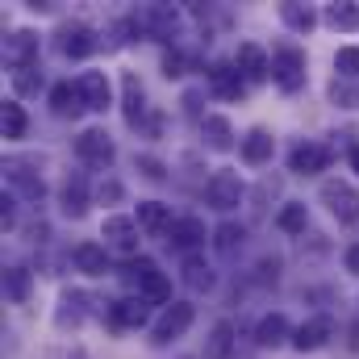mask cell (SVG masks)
Wrapping results in <instances>:
<instances>
[{"label": "cell", "mask_w": 359, "mask_h": 359, "mask_svg": "<svg viewBox=\"0 0 359 359\" xmlns=\"http://www.w3.org/2000/svg\"><path fill=\"white\" fill-rule=\"evenodd\" d=\"M126 280L130 284H138V297L147 301V305H172V280L159 271L155 259H147V255H138V259H130L126 264Z\"/></svg>", "instance_id": "1"}, {"label": "cell", "mask_w": 359, "mask_h": 359, "mask_svg": "<svg viewBox=\"0 0 359 359\" xmlns=\"http://www.w3.org/2000/svg\"><path fill=\"white\" fill-rule=\"evenodd\" d=\"M271 80L288 96L305 88V50L301 46H276L271 50Z\"/></svg>", "instance_id": "2"}, {"label": "cell", "mask_w": 359, "mask_h": 359, "mask_svg": "<svg viewBox=\"0 0 359 359\" xmlns=\"http://www.w3.org/2000/svg\"><path fill=\"white\" fill-rule=\"evenodd\" d=\"M243 196H247V184H243L238 172H230V168H217V172L209 176V184H205V201H209V209H217V213L238 209Z\"/></svg>", "instance_id": "3"}, {"label": "cell", "mask_w": 359, "mask_h": 359, "mask_svg": "<svg viewBox=\"0 0 359 359\" xmlns=\"http://www.w3.org/2000/svg\"><path fill=\"white\" fill-rule=\"evenodd\" d=\"M192 318H196L192 301H172V305L155 318V326H151V343H155V347H168V343L184 339V330L192 326Z\"/></svg>", "instance_id": "4"}, {"label": "cell", "mask_w": 359, "mask_h": 359, "mask_svg": "<svg viewBox=\"0 0 359 359\" xmlns=\"http://www.w3.org/2000/svg\"><path fill=\"white\" fill-rule=\"evenodd\" d=\"M134 21H138L142 34H155L163 42H176L180 25H184V13H180L176 4H147V8L134 13Z\"/></svg>", "instance_id": "5"}, {"label": "cell", "mask_w": 359, "mask_h": 359, "mask_svg": "<svg viewBox=\"0 0 359 359\" xmlns=\"http://www.w3.org/2000/svg\"><path fill=\"white\" fill-rule=\"evenodd\" d=\"M322 205L330 209V217H339V226L359 222V188H351L347 180H326L322 184Z\"/></svg>", "instance_id": "6"}, {"label": "cell", "mask_w": 359, "mask_h": 359, "mask_svg": "<svg viewBox=\"0 0 359 359\" xmlns=\"http://www.w3.org/2000/svg\"><path fill=\"white\" fill-rule=\"evenodd\" d=\"M76 155H80L88 168H96V172H109V168L117 163V147H113V138H109L104 130H96V126L76 138Z\"/></svg>", "instance_id": "7"}, {"label": "cell", "mask_w": 359, "mask_h": 359, "mask_svg": "<svg viewBox=\"0 0 359 359\" xmlns=\"http://www.w3.org/2000/svg\"><path fill=\"white\" fill-rule=\"evenodd\" d=\"M4 188H8L13 196L29 201V205H38V201L46 196V180L38 176L29 163H21V159H8V163H4Z\"/></svg>", "instance_id": "8"}, {"label": "cell", "mask_w": 359, "mask_h": 359, "mask_svg": "<svg viewBox=\"0 0 359 359\" xmlns=\"http://www.w3.org/2000/svg\"><path fill=\"white\" fill-rule=\"evenodd\" d=\"M339 334V326H334V318L330 313H313V318H305L301 326H297V334H292V347L305 355V351H322L330 339Z\"/></svg>", "instance_id": "9"}, {"label": "cell", "mask_w": 359, "mask_h": 359, "mask_svg": "<svg viewBox=\"0 0 359 359\" xmlns=\"http://www.w3.org/2000/svg\"><path fill=\"white\" fill-rule=\"evenodd\" d=\"M330 159H334V151H330L326 142H297V147L288 151V172H297V176H318V172L330 168Z\"/></svg>", "instance_id": "10"}, {"label": "cell", "mask_w": 359, "mask_h": 359, "mask_svg": "<svg viewBox=\"0 0 359 359\" xmlns=\"http://www.w3.org/2000/svg\"><path fill=\"white\" fill-rule=\"evenodd\" d=\"M38 34L34 29H13L8 38H4V63L13 67V72H25V67H38Z\"/></svg>", "instance_id": "11"}, {"label": "cell", "mask_w": 359, "mask_h": 359, "mask_svg": "<svg viewBox=\"0 0 359 359\" xmlns=\"http://www.w3.org/2000/svg\"><path fill=\"white\" fill-rule=\"evenodd\" d=\"M234 67L243 72L247 84H264V80H271V55L259 46V42H238V50H234Z\"/></svg>", "instance_id": "12"}, {"label": "cell", "mask_w": 359, "mask_h": 359, "mask_svg": "<svg viewBox=\"0 0 359 359\" xmlns=\"http://www.w3.org/2000/svg\"><path fill=\"white\" fill-rule=\"evenodd\" d=\"M96 50V29L84 21H63L59 25V55L63 59H88Z\"/></svg>", "instance_id": "13"}, {"label": "cell", "mask_w": 359, "mask_h": 359, "mask_svg": "<svg viewBox=\"0 0 359 359\" xmlns=\"http://www.w3.org/2000/svg\"><path fill=\"white\" fill-rule=\"evenodd\" d=\"M88 176L84 172H67L63 184H59V209H63V217H72V222H80L84 213H88Z\"/></svg>", "instance_id": "14"}, {"label": "cell", "mask_w": 359, "mask_h": 359, "mask_svg": "<svg viewBox=\"0 0 359 359\" xmlns=\"http://www.w3.org/2000/svg\"><path fill=\"white\" fill-rule=\"evenodd\" d=\"M88 305H92L88 292L63 288V292H59V305H55V326H59V330H76V326L88 318Z\"/></svg>", "instance_id": "15"}, {"label": "cell", "mask_w": 359, "mask_h": 359, "mask_svg": "<svg viewBox=\"0 0 359 359\" xmlns=\"http://www.w3.org/2000/svg\"><path fill=\"white\" fill-rule=\"evenodd\" d=\"M76 88L84 96V109H88V113H104V109L113 104V88H109V76H104V72H80Z\"/></svg>", "instance_id": "16"}, {"label": "cell", "mask_w": 359, "mask_h": 359, "mask_svg": "<svg viewBox=\"0 0 359 359\" xmlns=\"http://www.w3.org/2000/svg\"><path fill=\"white\" fill-rule=\"evenodd\" d=\"M147 318H151V305L142 297H121L109 305V322L117 330H138V326H147Z\"/></svg>", "instance_id": "17"}, {"label": "cell", "mask_w": 359, "mask_h": 359, "mask_svg": "<svg viewBox=\"0 0 359 359\" xmlns=\"http://www.w3.org/2000/svg\"><path fill=\"white\" fill-rule=\"evenodd\" d=\"M121 113H126V126L130 130H138L147 121V88L138 84L134 72H126V80H121Z\"/></svg>", "instance_id": "18"}, {"label": "cell", "mask_w": 359, "mask_h": 359, "mask_svg": "<svg viewBox=\"0 0 359 359\" xmlns=\"http://www.w3.org/2000/svg\"><path fill=\"white\" fill-rule=\"evenodd\" d=\"M292 334H297V326L284 318V313H264L259 318V326H255V347H284V343H292Z\"/></svg>", "instance_id": "19"}, {"label": "cell", "mask_w": 359, "mask_h": 359, "mask_svg": "<svg viewBox=\"0 0 359 359\" xmlns=\"http://www.w3.org/2000/svg\"><path fill=\"white\" fill-rule=\"evenodd\" d=\"M238 151H243V163H251V168H264V163H271L276 138H271L264 126H255V130H247V134L238 138Z\"/></svg>", "instance_id": "20"}, {"label": "cell", "mask_w": 359, "mask_h": 359, "mask_svg": "<svg viewBox=\"0 0 359 359\" xmlns=\"http://www.w3.org/2000/svg\"><path fill=\"white\" fill-rule=\"evenodd\" d=\"M100 234H104V238L117 247V255H134V251H138V243H134V234H138V222H134V217H121V213H113V217H104Z\"/></svg>", "instance_id": "21"}, {"label": "cell", "mask_w": 359, "mask_h": 359, "mask_svg": "<svg viewBox=\"0 0 359 359\" xmlns=\"http://www.w3.org/2000/svg\"><path fill=\"white\" fill-rule=\"evenodd\" d=\"M134 222H138L151 238H159V234H168V230H172V209H168L163 201H138Z\"/></svg>", "instance_id": "22"}, {"label": "cell", "mask_w": 359, "mask_h": 359, "mask_svg": "<svg viewBox=\"0 0 359 359\" xmlns=\"http://www.w3.org/2000/svg\"><path fill=\"white\" fill-rule=\"evenodd\" d=\"M238 351V330H234V322H213V330H209V339H205V359H234Z\"/></svg>", "instance_id": "23"}, {"label": "cell", "mask_w": 359, "mask_h": 359, "mask_svg": "<svg viewBox=\"0 0 359 359\" xmlns=\"http://www.w3.org/2000/svg\"><path fill=\"white\" fill-rule=\"evenodd\" d=\"M209 84H213L217 96H226V100H238L247 92V80H243V72L234 63H213L209 67Z\"/></svg>", "instance_id": "24"}, {"label": "cell", "mask_w": 359, "mask_h": 359, "mask_svg": "<svg viewBox=\"0 0 359 359\" xmlns=\"http://www.w3.org/2000/svg\"><path fill=\"white\" fill-rule=\"evenodd\" d=\"M205 243V222L201 217H176L172 230H168V247L176 251H196Z\"/></svg>", "instance_id": "25"}, {"label": "cell", "mask_w": 359, "mask_h": 359, "mask_svg": "<svg viewBox=\"0 0 359 359\" xmlns=\"http://www.w3.org/2000/svg\"><path fill=\"white\" fill-rule=\"evenodd\" d=\"M201 134H205V147H209V151H234V126H230V117L205 113Z\"/></svg>", "instance_id": "26"}, {"label": "cell", "mask_w": 359, "mask_h": 359, "mask_svg": "<svg viewBox=\"0 0 359 359\" xmlns=\"http://www.w3.org/2000/svg\"><path fill=\"white\" fill-rule=\"evenodd\" d=\"M243 243H247V230H243L238 222H222V226L213 230V251H217L222 259H238Z\"/></svg>", "instance_id": "27"}, {"label": "cell", "mask_w": 359, "mask_h": 359, "mask_svg": "<svg viewBox=\"0 0 359 359\" xmlns=\"http://www.w3.org/2000/svg\"><path fill=\"white\" fill-rule=\"evenodd\" d=\"M50 113L63 117V121H67V117H80V113H84L80 88H76V84H55V88H50Z\"/></svg>", "instance_id": "28"}, {"label": "cell", "mask_w": 359, "mask_h": 359, "mask_svg": "<svg viewBox=\"0 0 359 359\" xmlns=\"http://www.w3.org/2000/svg\"><path fill=\"white\" fill-rule=\"evenodd\" d=\"M72 259H76V271H84V276H104L109 271V251L100 243H80L72 251Z\"/></svg>", "instance_id": "29"}, {"label": "cell", "mask_w": 359, "mask_h": 359, "mask_svg": "<svg viewBox=\"0 0 359 359\" xmlns=\"http://www.w3.org/2000/svg\"><path fill=\"white\" fill-rule=\"evenodd\" d=\"M322 21H326L330 29H339V34H355L359 29V4H351V0H334V4H326Z\"/></svg>", "instance_id": "30"}, {"label": "cell", "mask_w": 359, "mask_h": 359, "mask_svg": "<svg viewBox=\"0 0 359 359\" xmlns=\"http://www.w3.org/2000/svg\"><path fill=\"white\" fill-rule=\"evenodd\" d=\"M280 21H284L292 34H309V29L318 25V13H313L309 4H297V0H288V4H280Z\"/></svg>", "instance_id": "31"}, {"label": "cell", "mask_w": 359, "mask_h": 359, "mask_svg": "<svg viewBox=\"0 0 359 359\" xmlns=\"http://www.w3.org/2000/svg\"><path fill=\"white\" fill-rule=\"evenodd\" d=\"M180 271H184V284H188L192 292H209V288H213V280H217V276H213V268H209L201 255H188Z\"/></svg>", "instance_id": "32"}, {"label": "cell", "mask_w": 359, "mask_h": 359, "mask_svg": "<svg viewBox=\"0 0 359 359\" xmlns=\"http://www.w3.org/2000/svg\"><path fill=\"white\" fill-rule=\"evenodd\" d=\"M276 226H280L284 234H305V226H309V209H305L301 201H288V205L276 213Z\"/></svg>", "instance_id": "33"}, {"label": "cell", "mask_w": 359, "mask_h": 359, "mask_svg": "<svg viewBox=\"0 0 359 359\" xmlns=\"http://www.w3.org/2000/svg\"><path fill=\"white\" fill-rule=\"evenodd\" d=\"M29 284H34V276L25 268H4V297H8L13 305H21V301L29 297Z\"/></svg>", "instance_id": "34"}, {"label": "cell", "mask_w": 359, "mask_h": 359, "mask_svg": "<svg viewBox=\"0 0 359 359\" xmlns=\"http://www.w3.org/2000/svg\"><path fill=\"white\" fill-rule=\"evenodd\" d=\"M0 121H4V138H25V126H29V117H25L21 100H4V109H0Z\"/></svg>", "instance_id": "35"}, {"label": "cell", "mask_w": 359, "mask_h": 359, "mask_svg": "<svg viewBox=\"0 0 359 359\" xmlns=\"http://www.w3.org/2000/svg\"><path fill=\"white\" fill-rule=\"evenodd\" d=\"M334 72L343 80H359V46H339L334 50Z\"/></svg>", "instance_id": "36"}, {"label": "cell", "mask_w": 359, "mask_h": 359, "mask_svg": "<svg viewBox=\"0 0 359 359\" xmlns=\"http://www.w3.org/2000/svg\"><path fill=\"white\" fill-rule=\"evenodd\" d=\"M13 88H17V96H34V92L42 88V72H38V67L13 72Z\"/></svg>", "instance_id": "37"}, {"label": "cell", "mask_w": 359, "mask_h": 359, "mask_svg": "<svg viewBox=\"0 0 359 359\" xmlns=\"http://www.w3.org/2000/svg\"><path fill=\"white\" fill-rule=\"evenodd\" d=\"M134 168H138L147 180H168V168H163L155 155H134Z\"/></svg>", "instance_id": "38"}, {"label": "cell", "mask_w": 359, "mask_h": 359, "mask_svg": "<svg viewBox=\"0 0 359 359\" xmlns=\"http://www.w3.org/2000/svg\"><path fill=\"white\" fill-rule=\"evenodd\" d=\"M163 76H168V80H180V76H184V55H180V50H168V55H163Z\"/></svg>", "instance_id": "39"}, {"label": "cell", "mask_w": 359, "mask_h": 359, "mask_svg": "<svg viewBox=\"0 0 359 359\" xmlns=\"http://www.w3.org/2000/svg\"><path fill=\"white\" fill-rule=\"evenodd\" d=\"M276 276H280V259H264V264H259V268H255V280H259V284H276Z\"/></svg>", "instance_id": "40"}, {"label": "cell", "mask_w": 359, "mask_h": 359, "mask_svg": "<svg viewBox=\"0 0 359 359\" xmlns=\"http://www.w3.org/2000/svg\"><path fill=\"white\" fill-rule=\"evenodd\" d=\"M184 113L196 117V121H205V113H201V92H184Z\"/></svg>", "instance_id": "41"}, {"label": "cell", "mask_w": 359, "mask_h": 359, "mask_svg": "<svg viewBox=\"0 0 359 359\" xmlns=\"http://www.w3.org/2000/svg\"><path fill=\"white\" fill-rule=\"evenodd\" d=\"M121 196H126V192H121L117 180H104V184H100V201H121Z\"/></svg>", "instance_id": "42"}, {"label": "cell", "mask_w": 359, "mask_h": 359, "mask_svg": "<svg viewBox=\"0 0 359 359\" xmlns=\"http://www.w3.org/2000/svg\"><path fill=\"white\" fill-rule=\"evenodd\" d=\"M343 264H347V271H351V276H359V243H351V247H347Z\"/></svg>", "instance_id": "43"}, {"label": "cell", "mask_w": 359, "mask_h": 359, "mask_svg": "<svg viewBox=\"0 0 359 359\" xmlns=\"http://www.w3.org/2000/svg\"><path fill=\"white\" fill-rule=\"evenodd\" d=\"M0 222H4V230L13 226V196H4V209H0Z\"/></svg>", "instance_id": "44"}, {"label": "cell", "mask_w": 359, "mask_h": 359, "mask_svg": "<svg viewBox=\"0 0 359 359\" xmlns=\"http://www.w3.org/2000/svg\"><path fill=\"white\" fill-rule=\"evenodd\" d=\"M347 163H351V172H355V176H359V142H355V147H351V151H347Z\"/></svg>", "instance_id": "45"}, {"label": "cell", "mask_w": 359, "mask_h": 359, "mask_svg": "<svg viewBox=\"0 0 359 359\" xmlns=\"http://www.w3.org/2000/svg\"><path fill=\"white\" fill-rule=\"evenodd\" d=\"M63 359H88V351L84 347H72V351H63Z\"/></svg>", "instance_id": "46"}]
</instances>
